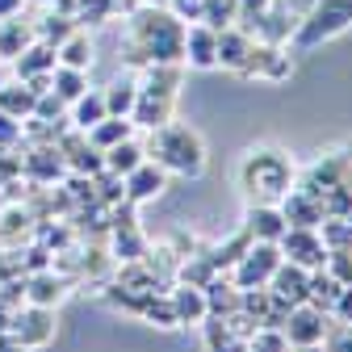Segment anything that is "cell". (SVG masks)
I'll return each mask as SVG.
<instances>
[{
  "label": "cell",
  "instance_id": "1",
  "mask_svg": "<svg viewBox=\"0 0 352 352\" xmlns=\"http://www.w3.org/2000/svg\"><path fill=\"white\" fill-rule=\"evenodd\" d=\"M126 47H130V59H147V63H181V51H185V25L172 9H155L147 5L143 13L130 17V30H126Z\"/></svg>",
  "mask_w": 352,
  "mask_h": 352
},
{
  "label": "cell",
  "instance_id": "2",
  "mask_svg": "<svg viewBox=\"0 0 352 352\" xmlns=\"http://www.w3.org/2000/svg\"><path fill=\"white\" fill-rule=\"evenodd\" d=\"M235 176L248 206H277L294 189V160L281 147H248Z\"/></svg>",
  "mask_w": 352,
  "mask_h": 352
},
{
  "label": "cell",
  "instance_id": "3",
  "mask_svg": "<svg viewBox=\"0 0 352 352\" xmlns=\"http://www.w3.org/2000/svg\"><path fill=\"white\" fill-rule=\"evenodd\" d=\"M143 151L168 176H201V168H206V143H201L197 130L185 126V122H164V126H155Z\"/></svg>",
  "mask_w": 352,
  "mask_h": 352
},
{
  "label": "cell",
  "instance_id": "4",
  "mask_svg": "<svg viewBox=\"0 0 352 352\" xmlns=\"http://www.w3.org/2000/svg\"><path fill=\"white\" fill-rule=\"evenodd\" d=\"M176 72L172 63H151L147 80L139 84V97H135V109H130V122L143 126V130H155L164 122H172V105H176Z\"/></svg>",
  "mask_w": 352,
  "mask_h": 352
},
{
  "label": "cell",
  "instance_id": "5",
  "mask_svg": "<svg viewBox=\"0 0 352 352\" xmlns=\"http://www.w3.org/2000/svg\"><path fill=\"white\" fill-rule=\"evenodd\" d=\"M348 25H352V0H315V9L294 30V51H311L319 42L344 34Z\"/></svg>",
  "mask_w": 352,
  "mask_h": 352
},
{
  "label": "cell",
  "instance_id": "6",
  "mask_svg": "<svg viewBox=\"0 0 352 352\" xmlns=\"http://www.w3.org/2000/svg\"><path fill=\"white\" fill-rule=\"evenodd\" d=\"M281 264V248L277 243H248V252L231 264V281L239 289H256V285H269V277L277 273Z\"/></svg>",
  "mask_w": 352,
  "mask_h": 352
},
{
  "label": "cell",
  "instance_id": "7",
  "mask_svg": "<svg viewBox=\"0 0 352 352\" xmlns=\"http://www.w3.org/2000/svg\"><path fill=\"white\" fill-rule=\"evenodd\" d=\"M277 248H281V256L289 264H298V269H306V273H315V269L327 264V243H323V235L315 227H285Z\"/></svg>",
  "mask_w": 352,
  "mask_h": 352
},
{
  "label": "cell",
  "instance_id": "8",
  "mask_svg": "<svg viewBox=\"0 0 352 352\" xmlns=\"http://www.w3.org/2000/svg\"><path fill=\"white\" fill-rule=\"evenodd\" d=\"M239 76L264 80V84H285L294 76V59H289L285 47H273V42H252V55L239 67Z\"/></svg>",
  "mask_w": 352,
  "mask_h": 352
},
{
  "label": "cell",
  "instance_id": "9",
  "mask_svg": "<svg viewBox=\"0 0 352 352\" xmlns=\"http://www.w3.org/2000/svg\"><path fill=\"white\" fill-rule=\"evenodd\" d=\"M281 331H285V340H289L294 348H315V344H323V336H327V311H319V306H311V302L289 306Z\"/></svg>",
  "mask_w": 352,
  "mask_h": 352
},
{
  "label": "cell",
  "instance_id": "10",
  "mask_svg": "<svg viewBox=\"0 0 352 352\" xmlns=\"http://www.w3.org/2000/svg\"><path fill=\"white\" fill-rule=\"evenodd\" d=\"M281 214H285V223L289 227H319L323 223V197L315 193V189H306V185H298V189H289L281 201Z\"/></svg>",
  "mask_w": 352,
  "mask_h": 352
},
{
  "label": "cell",
  "instance_id": "11",
  "mask_svg": "<svg viewBox=\"0 0 352 352\" xmlns=\"http://www.w3.org/2000/svg\"><path fill=\"white\" fill-rule=\"evenodd\" d=\"M181 59L189 67H197V72L218 67V30H210L206 21H193L185 30V51H181Z\"/></svg>",
  "mask_w": 352,
  "mask_h": 352
},
{
  "label": "cell",
  "instance_id": "12",
  "mask_svg": "<svg viewBox=\"0 0 352 352\" xmlns=\"http://www.w3.org/2000/svg\"><path fill=\"white\" fill-rule=\"evenodd\" d=\"M306 281H311V273L298 269V264H289V260L281 256L277 273L269 277V294H273L281 306H302V302H306Z\"/></svg>",
  "mask_w": 352,
  "mask_h": 352
},
{
  "label": "cell",
  "instance_id": "13",
  "mask_svg": "<svg viewBox=\"0 0 352 352\" xmlns=\"http://www.w3.org/2000/svg\"><path fill=\"white\" fill-rule=\"evenodd\" d=\"M285 214L281 206H248V218H243V231L256 239V243H277L285 235Z\"/></svg>",
  "mask_w": 352,
  "mask_h": 352
},
{
  "label": "cell",
  "instance_id": "14",
  "mask_svg": "<svg viewBox=\"0 0 352 352\" xmlns=\"http://www.w3.org/2000/svg\"><path fill=\"white\" fill-rule=\"evenodd\" d=\"M252 30L243 25H227V30H218V67L223 72H239L252 55Z\"/></svg>",
  "mask_w": 352,
  "mask_h": 352
},
{
  "label": "cell",
  "instance_id": "15",
  "mask_svg": "<svg viewBox=\"0 0 352 352\" xmlns=\"http://www.w3.org/2000/svg\"><path fill=\"white\" fill-rule=\"evenodd\" d=\"M164 189H168V172L160 164H151V160H143L135 172H126V197L130 201H151Z\"/></svg>",
  "mask_w": 352,
  "mask_h": 352
},
{
  "label": "cell",
  "instance_id": "16",
  "mask_svg": "<svg viewBox=\"0 0 352 352\" xmlns=\"http://www.w3.org/2000/svg\"><path fill=\"white\" fill-rule=\"evenodd\" d=\"M13 336H17V344H21V348H42V344L55 336V319L47 315V306H30V311L17 319Z\"/></svg>",
  "mask_w": 352,
  "mask_h": 352
},
{
  "label": "cell",
  "instance_id": "17",
  "mask_svg": "<svg viewBox=\"0 0 352 352\" xmlns=\"http://www.w3.org/2000/svg\"><path fill=\"white\" fill-rule=\"evenodd\" d=\"M172 311H176V323H206L210 319V306H206V294L201 285H181V289H172Z\"/></svg>",
  "mask_w": 352,
  "mask_h": 352
},
{
  "label": "cell",
  "instance_id": "18",
  "mask_svg": "<svg viewBox=\"0 0 352 352\" xmlns=\"http://www.w3.org/2000/svg\"><path fill=\"white\" fill-rule=\"evenodd\" d=\"M59 63L63 67H76V72H88L93 67V38H88L84 30H72L63 42H59Z\"/></svg>",
  "mask_w": 352,
  "mask_h": 352
},
{
  "label": "cell",
  "instance_id": "19",
  "mask_svg": "<svg viewBox=\"0 0 352 352\" xmlns=\"http://www.w3.org/2000/svg\"><path fill=\"white\" fill-rule=\"evenodd\" d=\"M130 130H135V122H130V118H101L93 130H88V147H97V151H109L113 143L130 139Z\"/></svg>",
  "mask_w": 352,
  "mask_h": 352
},
{
  "label": "cell",
  "instance_id": "20",
  "mask_svg": "<svg viewBox=\"0 0 352 352\" xmlns=\"http://www.w3.org/2000/svg\"><path fill=\"white\" fill-rule=\"evenodd\" d=\"M143 160H147V151H143L135 139H122V143H113V147L105 151V168H109L113 176H126V172H135Z\"/></svg>",
  "mask_w": 352,
  "mask_h": 352
},
{
  "label": "cell",
  "instance_id": "21",
  "mask_svg": "<svg viewBox=\"0 0 352 352\" xmlns=\"http://www.w3.org/2000/svg\"><path fill=\"white\" fill-rule=\"evenodd\" d=\"M101 118H109V109H105V93H84V97L72 101V122H76L80 130H93Z\"/></svg>",
  "mask_w": 352,
  "mask_h": 352
},
{
  "label": "cell",
  "instance_id": "22",
  "mask_svg": "<svg viewBox=\"0 0 352 352\" xmlns=\"http://www.w3.org/2000/svg\"><path fill=\"white\" fill-rule=\"evenodd\" d=\"M55 63H59V55H55L51 47H30V51L17 55V76H21V80L47 76V72H55Z\"/></svg>",
  "mask_w": 352,
  "mask_h": 352
},
{
  "label": "cell",
  "instance_id": "23",
  "mask_svg": "<svg viewBox=\"0 0 352 352\" xmlns=\"http://www.w3.org/2000/svg\"><path fill=\"white\" fill-rule=\"evenodd\" d=\"M51 84H55V97L59 101H76V97H84L88 93V80H84V72H76V67H63V63H55V72H51Z\"/></svg>",
  "mask_w": 352,
  "mask_h": 352
},
{
  "label": "cell",
  "instance_id": "24",
  "mask_svg": "<svg viewBox=\"0 0 352 352\" xmlns=\"http://www.w3.org/2000/svg\"><path fill=\"white\" fill-rule=\"evenodd\" d=\"M135 97H139V84H135V80H118V84H109V93H105L109 118H130V109H135Z\"/></svg>",
  "mask_w": 352,
  "mask_h": 352
},
{
  "label": "cell",
  "instance_id": "25",
  "mask_svg": "<svg viewBox=\"0 0 352 352\" xmlns=\"http://www.w3.org/2000/svg\"><path fill=\"white\" fill-rule=\"evenodd\" d=\"M63 281L59 277H34L30 281V306H55V302H63Z\"/></svg>",
  "mask_w": 352,
  "mask_h": 352
},
{
  "label": "cell",
  "instance_id": "26",
  "mask_svg": "<svg viewBox=\"0 0 352 352\" xmlns=\"http://www.w3.org/2000/svg\"><path fill=\"white\" fill-rule=\"evenodd\" d=\"M248 352H289V340L281 327H256L248 340Z\"/></svg>",
  "mask_w": 352,
  "mask_h": 352
},
{
  "label": "cell",
  "instance_id": "27",
  "mask_svg": "<svg viewBox=\"0 0 352 352\" xmlns=\"http://www.w3.org/2000/svg\"><path fill=\"white\" fill-rule=\"evenodd\" d=\"M34 101H38V93L34 88H0V109H9V113H34Z\"/></svg>",
  "mask_w": 352,
  "mask_h": 352
},
{
  "label": "cell",
  "instance_id": "28",
  "mask_svg": "<svg viewBox=\"0 0 352 352\" xmlns=\"http://www.w3.org/2000/svg\"><path fill=\"white\" fill-rule=\"evenodd\" d=\"M143 315L155 323V327H176V311H172V298H147V306H143Z\"/></svg>",
  "mask_w": 352,
  "mask_h": 352
},
{
  "label": "cell",
  "instance_id": "29",
  "mask_svg": "<svg viewBox=\"0 0 352 352\" xmlns=\"http://www.w3.org/2000/svg\"><path fill=\"white\" fill-rule=\"evenodd\" d=\"M25 42H30V30L17 34V21H9L5 30H0V55H5V59H17V55L25 51Z\"/></svg>",
  "mask_w": 352,
  "mask_h": 352
},
{
  "label": "cell",
  "instance_id": "30",
  "mask_svg": "<svg viewBox=\"0 0 352 352\" xmlns=\"http://www.w3.org/2000/svg\"><path fill=\"white\" fill-rule=\"evenodd\" d=\"M168 9L181 17V21H185V17L197 21V17H201V0H168Z\"/></svg>",
  "mask_w": 352,
  "mask_h": 352
},
{
  "label": "cell",
  "instance_id": "31",
  "mask_svg": "<svg viewBox=\"0 0 352 352\" xmlns=\"http://www.w3.org/2000/svg\"><path fill=\"white\" fill-rule=\"evenodd\" d=\"M323 340H331V352H352V327H327V336Z\"/></svg>",
  "mask_w": 352,
  "mask_h": 352
},
{
  "label": "cell",
  "instance_id": "32",
  "mask_svg": "<svg viewBox=\"0 0 352 352\" xmlns=\"http://www.w3.org/2000/svg\"><path fill=\"white\" fill-rule=\"evenodd\" d=\"M331 311H336L344 323H352V285H344V289H340V298H336V306H331Z\"/></svg>",
  "mask_w": 352,
  "mask_h": 352
},
{
  "label": "cell",
  "instance_id": "33",
  "mask_svg": "<svg viewBox=\"0 0 352 352\" xmlns=\"http://www.w3.org/2000/svg\"><path fill=\"white\" fill-rule=\"evenodd\" d=\"M17 9H21V0H0V21H9Z\"/></svg>",
  "mask_w": 352,
  "mask_h": 352
},
{
  "label": "cell",
  "instance_id": "34",
  "mask_svg": "<svg viewBox=\"0 0 352 352\" xmlns=\"http://www.w3.org/2000/svg\"><path fill=\"white\" fill-rule=\"evenodd\" d=\"M5 122H9V118H5V113H0V143H9V139L17 135V130H13V126H5Z\"/></svg>",
  "mask_w": 352,
  "mask_h": 352
},
{
  "label": "cell",
  "instance_id": "35",
  "mask_svg": "<svg viewBox=\"0 0 352 352\" xmlns=\"http://www.w3.org/2000/svg\"><path fill=\"white\" fill-rule=\"evenodd\" d=\"M147 5H155V9H164V5H168V0H147Z\"/></svg>",
  "mask_w": 352,
  "mask_h": 352
}]
</instances>
